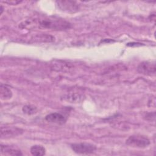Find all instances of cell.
Wrapping results in <instances>:
<instances>
[{
  "label": "cell",
  "mask_w": 156,
  "mask_h": 156,
  "mask_svg": "<svg viewBox=\"0 0 156 156\" xmlns=\"http://www.w3.org/2000/svg\"><path fill=\"white\" fill-rule=\"evenodd\" d=\"M30 153L33 155L36 156H41L44 155L46 154V149L44 147L41 145H34L30 147Z\"/></svg>",
  "instance_id": "7c38bea8"
},
{
  "label": "cell",
  "mask_w": 156,
  "mask_h": 156,
  "mask_svg": "<svg viewBox=\"0 0 156 156\" xmlns=\"http://www.w3.org/2000/svg\"><path fill=\"white\" fill-rule=\"evenodd\" d=\"M23 133V130L16 127L10 126H2L1 127V138H10L21 135Z\"/></svg>",
  "instance_id": "5b68a950"
},
{
  "label": "cell",
  "mask_w": 156,
  "mask_h": 156,
  "mask_svg": "<svg viewBox=\"0 0 156 156\" xmlns=\"http://www.w3.org/2000/svg\"><path fill=\"white\" fill-rule=\"evenodd\" d=\"M23 112L27 115H33L37 113V108L33 105H26L23 107Z\"/></svg>",
  "instance_id": "4fadbf2b"
},
{
  "label": "cell",
  "mask_w": 156,
  "mask_h": 156,
  "mask_svg": "<svg viewBox=\"0 0 156 156\" xmlns=\"http://www.w3.org/2000/svg\"><path fill=\"white\" fill-rule=\"evenodd\" d=\"M57 5L62 11L66 12H75L78 10L76 2L72 1H57Z\"/></svg>",
  "instance_id": "52a82bcc"
},
{
  "label": "cell",
  "mask_w": 156,
  "mask_h": 156,
  "mask_svg": "<svg viewBox=\"0 0 156 156\" xmlns=\"http://www.w3.org/2000/svg\"><path fill=\"white\" fill-rule=\"evenodd\" d=\"M64 99L71 103H79L83 101L85 96L83 94L73 92L65 95Z\"/></svg>",
  "instance_id": "9c48e42d"
},
{
  "label": "cell",
  "mask_w": 156,
  "mask_h": 156,
  "mask_svg": "<svg viewBox=\"0 0 156 156\" xmlns=\"http://www.w3.org/2000/svg\"><path fill=\"white\" fill-rule=\"evenodd\" d=\"M41 29H47L51 30H64L70 27V24L58 18H44L43 19H39L38 21L35 20L26 21L20 24V27L23 28L31 29L35 27L36 26Z\"/></svg>",
  "instance_id": "6da1fadb"
},
{
  "label": "cell",
  "mask_w": 156,
  "mask_h": 156,
  "mask_svg": "<svg viewBox=\"0 0 156 156\" xmlns=\"http://www.w3.org/2000/svg\"><path fill=\"white\" fill-rule=\"evenodd\" d=\"M155 118V113L154 112L153 113H151V112L147 113L144 116L145 119L147 121H154Z\"/></svg>",
  "instance_id": "5bb4252c"
},
{
  "label": "cell",
  "mask_w": 156,
  "mask_h": 156,
  "mask_svg": "<svg viewBox=\"0 0 156 156\" xmlns=\"http://www.w3.org/2000/svg\"><path fill=\"white\" fill-rule=\"evenodd\" d=\"M137 71L140 74L146 76H155L156 73L155 63L145 61L140 63L137 67Z\"/></svg>",
  "instance_id": "277c9868"
},
{
  "label": "cell",
  "mask_w": 156,
  "mask_h": 156,
  "mask_svg": "<svg viewBox=\"0 0 156 156\" xmlns=\"http://www.w3.org/2000/svg\"><path fill=\"white\" fill-rule=\"evenodd\" d=\"M45 119L51 123L62 124L66 121V117L60 113H51L47 115L45 117Z\"/></svg>",
  "instance_id": "ba28073f"
},
{
  "label": "cell",
  "mask_w": 156,
  "mask_h": 156,
  "mask_svg": "<svg viewBox=\"0 0 156 156\" xmlns=\"http://www.w3.org/2000/svg\"><path fill=\"white\" fill-rule=\"evenodd\" d=\"M1 152L2 155H22L23 154L20 150L12 148L9 146L1 145Z\"/></svg>",
  "instance_id": "30bf717a"
},
{
  "label": "cell",
  "mask_w": 156,
  "mask_h": 156,
  "mask_svg": "<svg viewBox=\"0 0 156 156\" xmlns=\"http://www.w3.org/2000/svg\"><path fill=\"white\" fill-rule=\"evenodd\" d=\"M22 1H4L5 3H7L9 4H12V5H16L18 4L21 3Z\"/></svg>",
  "instance_id": "9a60e30c"
},
{
  "label": "cell",
  "mask_w": 156,
  "mask_h": 156,
  "mask_svg": "<svg viewBox=\"0 0 156 156\" xmlns=\"http://www.w3.org/2000/svg\"><path fill=\"white\" fill-rule=\"evenodd\" d=\"M0 97L1 99L4 101L9 100L12 97V91L11 89L3 83H1L0 86Z\"/></svg>",
  "instance_id": "8fae6325"
},
{
  "label": "cell",
  "mask_w": 156,
  "mask_h": 156,
  "mask_svg": "<svg viewBox=\"0 0 156 156\" xmlns=\"http://www.w3.org/2000/svg\"><path fill=\"white\" fill-rule=\"evenodd\" d=\"M150 143V140L147 137L140 135H131L126 140L127 145L136 148L143 149L147 147Z\"/></svg>",
  "instance_id": "7a4b0ae2"
},
{
  "label": "cell",
  "mask_w": 156,
  "mask_h": 156,
  "mask_svg": "<svg viewBox=\"0 0 156 156\" xmlns=\"http://www.w3.org/2000/svg\"><path fill=\"white\" fill-rule=\"evenodd\" d=\"M2 12H3V7L2 5H1V14L2 13Z\"/></svg>",
  "instance_id": "2e32d148"
},
{
  "label": "cell",
  "mask_w": 156,
  "mask_h": 156,
  "mask_svg": "<svg viewBox=\"0 0 156 156\" xmlns=\"http://www.w3.org/2000/svg\"><path fill=\"white\" fill-rule=\"evenodd\" d=\"M71 147L74 152L80 154H92L97 149L95 145L87 143H74L71 144Z\"/></svg>",
  "instance_id": "3957f363"
},
{
  "label": "cell",
  "mask_w": 156,
  "mask_h": 156,
  "mask_svg": "<svg viewBox=\"0 0 156 156\" xmlns=\"http://www.w3.org/2000/svg\"><path fill=\"white\" fill-rule=\"evenodd\" d=\"M51 65L52 69L57 71H62L65 73H68L71 71V70H72L74 68L73 65L71 63L58 60H53Z\"/></svg>",
  "instance_id": "8992f818"
}]
</instances>
